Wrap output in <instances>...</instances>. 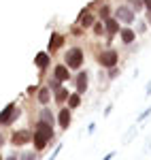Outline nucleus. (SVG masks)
I'll return each mask as SVG.
<instances>
[{
  "label": "nucleus",
  "mask_w": 151,
  "mask_h": 160,
  "mask_svg": "<svg viewBox=\"0 0 151 160\" xmlns=\"http://www.w3.org/2000/svg\"><path fill=\"white\" fill-rule=\"evenodd\" d=\"M60 152H62V143H58V145H55V149H53V154H51V156H49L47 160H55L58 156H60Z\"/></svg>",
  "instance_id": "23"
},
{
  "label": "nucleus",
  "mask_w": 151,
  "mask_h": 160,
  "mask_svg": "<svg viewBox=\"0 0 151 160\" xmlns=\"http://www.w3.org/2000/svg\"><path fill=\"white\" fill-rule=\"evenodd\" d=\"M19 160H36V152H26L19 156Z\"/></svg>",
  "instance_id": "22"
},
{
  "label": "nucleus",
  "mask_w": 151,
  "mask_h": 160,
  "mask_svg": "<svg viewBox=\"0 0 151 160\" xmlns=\"http://www.w3.org/2000/svg\"><path fill=\"white\" fill-rule=\"evenodd\" d=\"M143 4H145V9H147V11H151V0H143Z\"/></svg>",
  "instance_id": "29"
},
{
  "label": "nucleus",
  "mask_w": 151,
  "mask_h": 160,
  "mask_svg": "<svg viewBox=\"0 0 151 160\" xmlns=\"http://www.w3.org/2000/svg\"><path fill=\"white\" fill-rule=\"evenodd\" d=\"M53 77L60 79V81L64 83V81L70 79V68H68L66 64H55V66H53Z\"/></svg>",
  "instance_id": "10"
},
{
  "label": "nucleus",
  "mask_w": 151,
  "mask_h": 160,
  "mask_svg": "<svg viewBox=\"0 0 151 160\" xmlns=\"http://www.w3.org/2000/svg\"><path fill=\"white\" fill-rule=\"evenodd\" d=\"M111 158H115V152H109V154H106L102 160H111Z\"/></svg>",
  "instance_id": "30"
},
{
  "label": "nucleus",
  "mask_w": 151,
  "mask_h": 160,
  "mask_svg": "<svg viewBox=\"0 0 151 160\" xmlns=\"http://www.w3.org/2000/svg\"><path fill=\"white\" fill-rule=\"evenodd\" d=\"M64 45V37L60 32H51V38H49V45H47V51L53 53V51H58L60 47Z\"/></svg>",
  "instance_id": "11"
},
{
  "label": "nucleus",
  "mask_w": 151,
  "mask_h": 160,
  "mask_svg": "<svg viewBox=\"0 0 151 160\" xmlns=\"http://www.w3.org/2000/svg\"><path fill=\"white\" fill-rule=\"evenodd\" d=\"M128 7L132 9L134 13H140L145 9V4H143V0H128Z\"/></svg>",
  "instance_id": "19"
},
{
  "label": "nucleus",
  "mask_w": 151,
  "mask_h": 160,
  "mask_svg": "<svg viewBox=\"0 0 151 160\" xmlns=\"http://www.w3.org/2000/svg\"><path fill=\"white\" fill-rule=\"evenodd\" d=\"M51 64V56L49 51H38L36 56H34V66H36L38 71H45L47 66Z\"/></svg>",
  "instance_id": "9"
},
{
  "label": "nucleus",
  "mask_w": 151,
  "mask_h": 160,
  "mask_svg": "<svg viewBox=\"0 0 151 160\" xmlns=\"http://www.w3.org/2000/svg\"><path fill=\"white\" fill-rule=\"evenodd\" d=\"M109 13H111V9H109V7H106V4H104V7H102V9H100V17H102V22H104V19H106V17H111V15H109Z\"/></svg>",
  "instance_id": "24"
},
{
  "label": "nucleus",
  "mask_w": 151,
  "mask_h": 160,
  "mask_svg": "<svg viewBox=\"0 0 151 160\" xmlns=\"http://www.w3.org/2000/svg\"><path fill=\"white\" fill-rule=\"evenodd\" d=\"M149 113H151V109L143 111V113H140V115H139V122H143V120H145V118H147V115H149Z\"/></svg>",
  "instance_id": "27"
},
{
  "label": "nucleus",
  "mask_w": 151,
  "mask_h": 160,
  "mask_svg": "<svg viewBox=\"0 0 151 160\" xmlns=\"http://www.w3.org/2000/svg\"><path fill=\"white\" fill-rule=\"evenodd\" d=\"M83 60H85V53L81 47H68V51L64 53V64L70 71H79L83 66Z\"/></svg>",
  "instance_id": "2"
},
{
  "label": "nucleus",
  "mask_w": 151,
  "mask_h": 160,
  "mask_svg": "<svg viewBox=\"0 0 151 160\" xmlns=\"http://www.w3.org/2000/svg\"><path fill=\"white\" fill-rule=\"evenodd\" d=\"M119 38H121L124 45H132V43L136 41V32H134L132 28H121V30H119Z\"/></svg>",
  "instance_id": "14"
},
{
  "label": "nucleus",
  "mask_w": 151,
  "mask_h": 160,
  "mask_svg": "<svg viewBox=\"0 0 151 160\" xmlns=\"http://www.w3.org/2000/svg\"><path fill=\"white\" fill-rule=\"evenodd\" d=\"M32 143H34V152H43V149L55 143V130H53V124H47V122H40L38 120L36 128L32 132Z\"/></svg>",
  "instance_id": "1"
},
{
  "label": "nucleus",
  "mask_w": 151,
  "mask_h": 160,
  "mask_svg": "<svg viewBox=\"0 0 151 160\" xmlns=\"http://www.w3.org/2000/svg\"><path fill=\"white\" fill-rule=\"evenodd\" d=\"M87 86H89L87 71H81V68H79V75H77V79H75V90L79 94H85V92H87Z\"/></svg>",
  "instance_id": "8"
},
{
  "label": "nucleus",
  "mask_w": 151,
  "mask_h": 160,
  "mask_svg": "<svg viewBox=\"0 0 151 160\" xmlns=\"http://www.w3.org/2000/svg\"><path fill=\"white\" fill-rule=\"evenodd\" d=\"M92 30H94L96 37H102V32H104V22H96V24L92 26Z\"/></svg>",
  "instance_id": "20"
},
{
  "label": "nucleus",
  "mask_w": 151,
  "mask_h": 160,
  "mask_svg": "<svg viewBox=\"0 0 151 160\" xmlns=\"http://www.w3.org/2000/svg\"><path fill=\"white\" fill-rule=\"evenodd\" d=\"M47 86H49V90H51V92H55V90H60V88H62V81L53 77V79H49V83H47Z\"/></svg>",
  "instance_id": "21"
},
{
  "label": "nucleus",
  "mask_w": 151,
  "mask_h": 160,
  "mask_svg": "<svg viewBox=\"0 0 151 160\" xmlns=\"http://www.w3.org/2000/svg\"><path fill=\"white\" fill-rule=\"evenodd\" d=\"M117 75H119V68H117V66H113V68H109V79H115Z\"/></svg>",
  "instance_id": "25"
},
{
  "label": "nucleus",
  "mask_w": 151,
  "mask_h": 160,
  "mask_svg": "<svg viewBox=\"0 0 151 160\" xmlns=\"http://www.w3.org/2000/svg\"><path fill=\"white\" fill-rule=\"evenodd\" d=\"M0 160H4V158H2V156H0Z\"/></svg>",
  "instance_id": "34"
},
{
  "label": "nucleus",
  "mask_w": 151,
  "mask_h": 160,
  "mask_svg": "<svg viewBox=\"0 0 151 160\" xmlns=\"http://www.w3.org/2000/svg\"><path fill=\"white\" fill-rule=\"evenodd\" d=\"M115 19L121 22V24H126V26H130L134 19H136V13L132 11L128 4H119V7L115 9Z\"/></svg>",
  "instance_id": "5"
},
{
  "label": "nucleus",
  "mask_w": 151,
  "mask_h": 160,
  "mask_svg": "<svg viewBox=\"0 0 151 160\" xmlns=\"http://www.w3.org/2000/svg\"><path fill=\"white\" fill-rule=\"evenodd\" d=\"M68 109H77L79 105H81V94L79 92H73V94H68Z\"/></svg>",
  "instance_id": "18"
},
{
  "label": "nucleus",
  "mask_w": 151,
  "mask_h": 160,
  "mask_svg": "<svg viewBox=\"0 0 151 160\" xmlns=\"http://www.w3.org/2000/svg\"><path fill=\"white\" fill-rule=\"evenodd\" d=\"M11 143L15 148H21L26 143H32V130H28V128H19V130H13L11 135Z\"/></svg>",
  "instance_id": "6"
},
{
  "label": "nucleus",
  "mask_w": 151,
  "mask_h": 160,
  "mask_svg": "<svg viewBox=\"0 0 151 160\" xmlns=\"http://www.w3.org/2000/svg\"><path fill=\"white\" fill-rule=\"evenodd\" d=\"M68 94H70V92H68L64 86L60 88V90H55V92H53V100H55V105H64V102L68 100Z\"/></svg>",
  "instance_id": "17"
},
{
  "label": "nucleus",
  "mask_w": 151,
  "mask_h": 160,
  "mask_svg": "<svg viewBox=\"0 0 151 160\" xmlns=\"http://www.w3.org/2000/svg\"><path fill=\"white\" fill-rule=\"evenodd\" d=\"M19 118V109L15 102H9L4 109L0 111V126H11L15 120Z\"/></svg>",
  "instance_id": "4"
},
{
  "label": "nucleus",
  "mask_w": 151,
  "mask_h": 160,
  "mask_svg": "<svg viewBox=\"0 0 151 160\" xmlns=\"http://www.w3.org/2000/svg\"><path fill=\"white\" fill-rule=\"evenodd\" d=\"M147 22H149V24H151V11L147 13Z\"/></svg>",
  "instance_id": "33"
},
{
  "label": "nucleus",
  "mask_w": 151,
  "mask_h": 160,
  "mask_svg": "<svg viewBox=\"0 0 151 160\" xmlns=\"http://www.w3.org/2000/svg\"><path fill=\"white\" fill-rule=\"evenodd\" d=\"M4 160H19V156H17V154H9Z\"/></svg>",
  "instance_id": "28"
},
{
  "label": "nucleus",
  "mask_w": 151,
  "mask_h": 160,
  "mask_svg": "<svg viewBox=\"0 0 151 160\" xmlns=\"http://www.w3.org/2000/svg\"><path fill=\"white\" fill-rule=\"evenodd\" d=\"M55 120H58V126H60L62 130H68V126H70V122H73V109H68V107H62Z\"/></svg>",
  "instance_id": "7"
},
{
  "label": "nucleus",
  "mask_w": 151,
  "mask_h": 160,
  "mask_svg": "<svg viewBox=\"0 0 151 160\" xmlns=\"http://www.w3.org/2000/svg\"><path fill=\"white\" fill-rule=\"evenodd\" d=\"M36 90H38L36 86H30V88H28V94H34V92H36Z\"/></svg>",
  "instance_id": "31"
},
{
  "label": "nucleus",
  "mask_w": 151,
  "mask_h": 160,
  "mask_svg": "<svg viewBox=\"0 0 151 160\" xmlns=\"http://www.w3.org/2000/svg\"><path fill=\"white\" fill-rule=\"evenodd\" d=\"M36 100L45 107V105H49V100H51V90L49 86H45V88H38L36 90Z\"/></svg>",
  "instance_id": "15"
},
{
  "label": "nucleus",
  "mask_w": 151,
  "mask_h": 160,
  "mask_svg": "<svg viewBox=\"0 0 151 160\" xmlns=\"http://www.w3.org/2000/svg\"><path fill=\"white\" fill-rule=\"evenodd\" d=\"M38 120H40V122H47V124H53L55 122V115H53V111L45 105V107L40 109V113H38Z\"/></svg>",
  "instance_id": "16"
},
{
  "label": "nucleus",
  "mask_w": 151,
  "mask_h": 160,
  "mask_svg": "<svg viewBox=\"0 0 151 160\" xmlns=\"http://www.w3.org/2000/svg\"><path fill=\"white\" fill-rule=\"evenodd\" d=\"M73 34H75V37H81V34H83V28H81V26H79V28H73Z\"/></svg>",
  "instance_id": "26"
},
{
  "label": "nucleus",
  "mask_w": 151,
  "mask_h": 160,
  "mask_svg": "<svg viewBox=\"0 0 151 160\" xmlns=\"http://www.w3.org/2000/svg\"><path fill=\"white\" fill-rule=\"evenodd\" d=\"M94 24H96V17H94L87 9H85V11H81V15H79V26H81L83 30H87V28H92Z\"/></svg>",
  "instance_id": "13"
},
{
  "label": "nucleus",
  "mask_w": 151,
  "mask_h": 160,
  "mask_svg": "<svg viewBox=\"0 0 151 160\" xmlns=\"http://www.w3.org/2000/svg\"><path fill=\"white\" fill-rule=\"evenodd\" d=\"M117 62H119V51L117 49H102L98 53V64L102 68H113V66H117Z\"/></svg>",
  "instance_id": "3"
},
{
  "label": "nucleus",
  "mask_w": 151,
  "mask_h": 160,
  "mask_svg": "<svg viewBox=\"0 0 151 160\" xmlns=\"http://www.w3.org/2000/svg\"><path fill=\"white\" fill-rule=\"evenodd\" d=\"M119 22L115 19V17H106L104 19V32L109 34V37H115V34H119Z\"/></svg>",
  "instance_id": "12"
},
{
  "label": "nucleus",
  "mask_w": 151,
  "mask_h": 160,
  "mask_svg": "<svg viewBox=\"0 0 151 160\" xmlns=\"http://www.w3.org/2000/svg\"><path fill=\"white\" fill-rule=\"evenodd\" d=\"M2 145H4V137H2V132H0V149H2Z\"/></svg>",
  "instance_id": "32"
}]
</instances>
